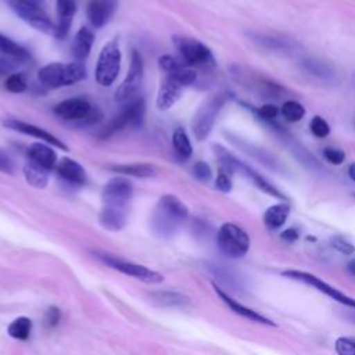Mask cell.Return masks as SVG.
<instances>
[{
	"label": "cell",
	"mask_w": 355,
	"mask_h": 355,
	"mask_svg": "<svg viewBox=\"0 0 355 355\" xmlns=\"http://www.w3.org/2000/svg\"><path fill=\"white\" fill-rule=\"evenodd\" d=\"M189 216L187 207L175 196H162L150 218V227L159 239L173 237Z\"/></svg>",
	"instance_id": "1"
},
{
	"label": "cell",
	"mask_w": 355,
	"mask_h": 355,
	"mask_svg": "<svg viewBox=\"0 0 355 355\" xmlns=\"http://www.w3.org/2000/svg\"><path fill=\"white\" fill-rule=\"evenodd\" d=\"M39 82L49 89L71 86L86 78V68L82 62H51L37 72Z\"/></svg>",
	"instance_id": "2"
},
{
	"label": "cell",
	"mask_w": 355,
	"mask_h": 355,
	"mask_svg": "<svg viewBox=\"0 0 355 355\" xmlns=\"http://www.w3.org/2000/svg\"><path fill=\"white\" fill-rule=\"evenodd\" d=\"M227 100H229V93H225V92L215 93L214 96L207 98L202 103V105L197 110L191 122L193 133L197 140L201 141L209 135L218 118V114L220 112V110L223 108Z\"/></svg>",
	"instance_id": "3"
},
{
	"label": "cell",
	"mask_w": 355,
	"mask_h": 355,
	"mask_svg": "<svg viewBox=\"0 0 355 355\" xmlns=\"http://www.w3.org/2000/svg\"><path fill=\"white\" fill-rule=\"evenodd\" d=\"M173 44L180 54V58L187 67H200L211 69L215 67V58L211 50L197 39L173 36Z\"/></svg>",
	"instance_id": "4"
},
{
	"label": "cell",
	"mask_w": 355,
	"mask_h": 355,
	"mask_svg": "<svg viewBox=\"0 0 355 355\" xmlns=\"http://www.w3.org/2000/svg\"><path fill=\"white\" fill-rule=\"evenodd\" d=\"M218 247L229 258H241L250 250V236L236 223H223L216 236Z\"/></svg>",
	"instance_id": "5"
},
{
	"label": "cell",
	"mask_w": 355,
	"mask_h": 355,
	"mask_svg": "<svg viewBox=\"0 0 355 355\" xmlns=\"http://www.w3.org/2000/svg\"><path fill=\"white\" fill-rule=\"evenodd\" d=\"M121 49L116 39L107 42L97 58L96 80L101 86H110L116 79L121 69Z\"/></svg>",
	"instance_id": "6"
},
{
	"label": "cell",
	"mask_w": 355,
	"mask_h": 355,
	"mask_svg": "<svg viewBox=\"0 0 355 355\" xmlns=\"http://www.w3.org/2000/svg\"><path fill=\"white\" fill-rule=\"evenodd\" d=\"M11 10L25 22L35 29L44 33H54L55 26L53 25L49 15L39 6L37 0H6Z\"/></svg>",
	"instance_id": "7"
},
{
	"label": "cell",
	"mask_w": 355,
	"mask_h": 355,
	"mask_svg": "<svg viewBox=\"0 0 355 355\" xmlns=\"http://www.w3.org/2000/svg\"><path fill=\"white\" fill-rule=\"evenodd\" d=\"M96 257L104 262L105 265H108L110 268L123 273V275H128V276H132L135 279H139L144 283H151V284H155V283H161L164 280L162 275L155 272V270H151L143 265H139V263H135L132 261H126V259H121L112 254H107V252H96Z\"/></svg>",
	"instance_id": "8"
},
{
	"label": "cell",
	"mask_w": 355,
	"mask_h": 355,
	"mask_svg": "<svg viewBox=\"0 0 355 355\" xmlns=\"http://www.w3.org/2000/svg\"><path fill=\"white\" fill-rule=\"evenodd\" d=\"M283 276L288 277V279H293V280H297V282H302L308 286H312L313 288H316L318 291L326 294L329 298L351 308V309H355V298L354 297H349L345 293L340 291L338 288L330 286L329 283L323 282L320 277L309 273V272H304V270H297V269H290V270H283L282 272Z\"/></svg>",
	"instance_id": "9"
},
{
	"label": "cell",
	"mask_w": 355,
	"mask_h": 355,
	"mask_svg": "<svg viewBox=\"0 0 355 355\" xmlns=\"http://www.w3.org/2000/svg\"><path fill=\"white\" fill-rule=\"evenodd\" d=\"M133 196V186L132 183L122 176H116L110 179L101 193L103 207L126 211L129 201Z\"/></svg>",
	"instance_id": "10"
},
{
	"label": "cell",
	"mask_w": 355,
	"mask_h": 355,
	"mask_svg": "<svg viewBox=\"0 0 355 355\" xmlns=\"http://www.w3.org/2000/svg\"><path fill=\"white\" fill-rule=\"evenodd\" d=\"M144 111H146V104L143 101V98H136L132 100L126 108L118 114L100 133L98 136L105 139L110 137L118 132H121L122 129H125L126 126H140L143 119H144Z\"/></svg>",
	"instance_id": "11"
},
{
	"label": "cell",
	"mask_w": 355,
	"mask_h": 355,
	"mask_svg": "<svg viewBox=\"0 0 355 355\" xmlns=\"http://www.w3.org/2000/svg\"><path fill=\"white\" fill-rule=\"evenodd\" d=\"M143 76H144V67H143L141 55L136 50H133L130 55L129 71L115 92V100L121 104L130 103L141 86Z\"/></svg>",
	"instance_id": "12"
},
{
	"label": "cell",
	"mask_w": 355,
	"mask_h": 355,
	"mask_svg": "<svg viewBox=\"0 0 355 355\" xmlns=\"http://www.w3.org/2000/svg\"><path fill=\"white\" fill-rule=\"evenodd\" d=\"M4 126L12 129V130H17V132H21L24 135H29V136H33L50 146H54L57 148H61L64 151L68 150V147L58 139L55 137L54 135H51L50 132L44 130L43 128L40 126H36L33 123H28V122H24V121H19V119H14V118H8V119H4L3 121Z\"/></svg>",
	"instance_id": "13"
},
{
	"label": "cell",
	"mask_w": 355,
	"mask_h": 355,
	"mask_svg": "<svg viewBox=\"0 0 355 355\" xmlns=\"http://www.w3.org/2000/svg\"><path fill=\"white\" fill-rule=\"evenodd\" d=\"M54 114L67 121H82L93 114L92 104L85 98H68L54 107Z\"/></svg>",
	"instance_id": "14"
},
{
	"label": "cell",
	"mask_w": 355,
	"mask_h": 355,
	"mask_svg": "<svg viewBox=\"0 0 355 355\" xmlns=\"http://www.w3.org/2000/svg\"><path fill=\"white\" fill-rule=\"evenodd\" d=\"M183 87L184 86L179 83L175 78H172L171 75H166L158 89V94L155 100L157 108L161 111H166L172 108L180 98Z\"/></svg>",
	"instance_id": "15"
},
{
	"label": "cell",
	"mask_w": 355,
	"mask_h": 355,
	"mask_svg": "<svg viewBox=\"0 0 355 355\" xmlns=\"http://www.w3.org/2000/svg\"><path fill=\"white\" fill-rule=\"evenodd\" d=\"M212 287H214L215 293L218 294V297H219L234 313H237V315H240V316H243V318H245V319H248V320H251V322H255V323H262V324H268V326H276V323L272 322L270 319H268L266 316L258 313L257 311H254V309H251V308H248V306L240 304L237 300L232 298L227 293H225V291H223L220 287H218L215 283H212Z\"/></svg>",
	"instance_id": "16"
},
{
	"label": "cell",
	"mask_w": 355,
	"mask_h": 355,
	"mask_svg": "<svg viewBox=\"0 0 355 355\" xmlns=\"http://www.w3.org/2000/svg\"><path fill=\"white\" fill-rule=\"evenodd\" d=\"M116 10V0H90L87 4V18L94 28L104 26Z\"/></svg>",
	"instance_id": "17"
},
{
	"label": "cell",
	"mask_w": 355,
	"mask_h": 355,
	"mask_svg": "<svg viewBox=\"0 0 355 355\" xmlns=\"http://www.w3.org/2000/svg\"><path fill=\"white\" fill-rule=\"evenodd\" d=\"M55 10H57V25H55L54 35L58 39H65L69 32L73 15L76 12V3L75 0H57Z\"/></svg>",
	"instance_id": "18"
},
{
	"label": "cell",
	"mask_w": 355,
	"mask_h": 355,
	"mask_svg": "<svg viewBox=\"0 0 355 355\" xmlns=\"http://www.w3.org/2000/svg\"><path fill=\"white\" fill-rule=\"evenodd\" d=\"M251 39L261 46L262 49H266L269 51H279V53H290L297 49V43L293 39L280 37L275 35L268 33H252Z\"/></svg>",
	"instance_id": "19"
},
{
	"label": "cell",
	"mask_w": 355,
	"mask_h": 355,
	"mask_svg": "<svg viewBox=\"0 0 355 355\" xmlns=\"http://www.w3.org/2000/svg\"><path fill=\"white\" fill-rule=\"evenodd\" d=\"M26 154H28V158L31 161L39 164L40 166L46 168L47 171L54 168L55 164H57V154H55V151L51 148L50 144H47L44 141L32 143L28 147Z\"/></svg>",
	"instance_id": "20"
},
{
	"label": "cell",
	"mask_w": 355,
	"mask_h": 355,
	"mask_svg": "<svg viewBox=\"0 0 355 355\" xmlns=\"http://www.w3.org/2000/svg\"><path fill=\"white\" fill-rule=\"evenodd\" d=\"M57 173L71 184L82 186L86 183V172L83 166L72 158H61L57 162Z\"/></svg>",
	"instance_id": "21"
},
{
	"label": "cell",
	"mask_w": 355,
	"mask_h": 355,
	"mask_svg": "<svg viewBox=\"0 0 355 355\" xmlns=\"http://www.w3.org/2000/svg\"><path fill=\"white\" fill-rule=\"evenodd\" d=\"M93 42H94V33H93V31L90 28L82 26L76 32V35H75V37L72 40L71 49H72L73 57L79 62L89 55V53L92 50V46H93Z\"/></svg>",
	"instance_id": "22"
},
{
	"label": "cell",
	"mask_w": 355,
	"mask_h": 355,
	"mask_svg": "<svg viewBox=\"0 0 355 355\" xmlns=\"http://www.w3.org/2000/svg\"><path fill=\"white\" fill-rule=\"evenodd\" d=\"M290 215V205L287 202H279L270 205L263 214V223L269 230L282 227Z\"/></svg>",
	"instance_id": "23"
},
{
	"label": "cell",
	"mask_w": 355,
	"mask_h": 355,
	"mask_svg": "<svg viewBox=\"0 0 355 355\" xmlns=\"http://www.w3.org/2000/svg\"><path fill=\"white\" fill-rule=\"evenodd\" d=\"M98 222L105 230L118 232L126 223V211L103 207L100 211V215H98Z\"/></svg>",
	"instance_id": "24"
},
{
	"label": "cell",
	"mask_w": 355,
	"mask_h": 355,
	"mask_svg": "<svg viewBox=\"0 0 355 355\" xmlns=\"http://www.w3.org/2000/svg\"><path fill=\"white\" fill-rule=\"evenodd\" d=\"M301 68L306 73H309L318 79H323V80H331V79H334V75H336L334 69L327 62L318 60V58H312V57L304 58L301 61Z\"/></svg>",
	"instance_id": "25"
},
{
	"label": "cell",
	"mask_w": 355,
	"mask_h": 355,
	"mask_svg": "<svg viewBox=\"0 0 355 355\" xmlns=\"http://www.w3.org/2000/svg\"><path fill=\"white\" fill-rule=\"evenodd\" d=\"M24 176L28 184L36 189H43L49 183V171L31 159L24 166Z\"/></svg>",
	"instance_id": "26"
},
{
	"label": "cell",
	"mask_w": 355,
	"mask_h": 355,
	"mask_svg": "<svg viewBox=\"0 0 355 355\" xmlns=\"http://www.w3.org/2000/svg\"><path fill=\"white\" fill-rule=\"evenodd\" d=\"M240 171H241L245 176H248V178L252 180V183H254L259 190H262L263 193H266V194H269V196H272V197L280 198V200H286V196H284L279 189H276L270 182H268L263 176H261L259 173H257V172H255L252 168H250L248 165L241 164Z\"/></svg>",
	"instance_id": "27"
},
{
	"label": "cell",
	"mask_w": 355,
	"mask_h": 355,
	"mask_svg": "<svg viewBox=\"0 0 355 355\" xmlns=\"http://www.w3.org/2000/svg\"><path fill=\"white\" fill-rule=\"evenodd\" d=\"M111 171L135 176V178H153L155 176V168L150 164H121V165H111L108 166Z\"/></svg>",
	"instance_id": "28"
},
{
	"label": "cell",
	"mask_w": 355,
	"mask_h": 355,
	"mask_svg": "<svg viewBox=\"0 0 355 355\" xmlns=\"http://www.w3.org/2000/svg\"><path fill=\"white\" fill-rule=\"evenodd\" d=\"M214 151H215V155L219 161V169L225 171L226 173L232 175L237 171H240V166L243 162H240L232 153H229L225 147L219 146V144H215L214 146Z\"/></svg>",
	"instance_id": "29"
},
{
	"label": "cell",
	"mask_w": 355,
	"mask_h": 355,
	"mask_svg": "<svg viewBox=\"0 0 355 355\" xmlns=\"http://www.w3.org/2000/svg\"><path fill=\"white\" fill-rule=\"evenodd\" d=\"M31 331H32V320L26 316H19L14 319L7 327L8 336L19 341H26L31 336Z\"/></svg>",
	"instance_id": "30"
},
{
	"label": "cell",
	"mask_w": 355,
	"mask_h": 355,
	"mask_svg": "<svg viewBox=\"0 0 355 355\" xmlns=\"http://www.w3.org/2000/svg\"><path fill=\"white\" fill-rule=\"evenodd\" d=\"M151 297L157 304L164 306H184L190 302L184 294L178 291H155Z\"/></svg>",
	"instance_id": "31"
},
{
	"label": "cell",
	"mask_w": 355,
	"mask_h": 355,
	"mask_svg": "<svg viewBox=\"0 0 355 355\" xmlns=\"http://www.w3.org/2000/svg\"><path fill=\"white\" fill-rule=\"evenodd\" d=\"M172 143H173V148L178 153V155L183 159H187L191 157L193 153V147L190 143V139L186 133V130L183 128H178L175 129L173 135H172Z\"/></svg>",
	"instance_id": "32"
},
{
	"label": "cell",
	"mask_w": 355,
	"mask_h": 355,
	"mask_svg": "<svg viewBox=\"0 0 355 355\" xmlns=\"http://www.w3.org/2000/svg\"><path fill=\"white\" fill-rule=\"evenodd\" d=\"M0 51L14 60H26L29 57L28 51L22 46H19L3 33H0Z\"/></svg>",
	"instance_id": "33"
},
{
	"label": "cell",
	"mask_w": 355,
	"mask_h": 355,
	"mask_svg": "<svg viewBox=\"0 0 355 355\" xmlns=\"http://www.w3.org/2000/svg\"><path fill=\"white\" fill-rule=\"evenodd\" d=\"M282 115L288 121V122H298L304 118L305 115V108L302 104H300L295 100H288L286 103H283L282 108H280Z\"/></svg>",
	"instance_id": "34"
},
{
	"label": "cell",
	"mask_w": 355,
	"mask_h": 355,
	"mask_svg": "<svg viewBox=\"0 0 355 355\" xmlns=\"http://www.w3.org/2000/svg\"><path fill=\"white\" fill-rule=\"evenodd\" d=\"M309 129H311L312 135L316 136V137H319V139H323V137L329 136V133H330V126H329V123L326 122V119H323V118L319 116V115H315V116L311 119Z\"/></svg>",
	"instance_id": "35"
},
{
	"label": "cell",
	"mask_w": 355,
	"mask_h": 355,
	"mask_svg": "<svg viewBox=\"0 0 355 355\" xmlns=\"http://www.w3.org/2000/svg\"><path fill=\"white\" fill-rule=\"evenodd\" d=\"M334 349L338 355H355V338L338 337L334 341Z\"/></svg>",
	"instance_id": "36"
},
{
	"label": "cell",
	"mask_w": 355,
	"mask_h": 355,
	"mask_svg": "<svg viewBox=\"0 0 355 355\" xmlns=\"http://www.w3.org/2000/svg\"><path fill=\"white\" fill-rule=\"evenodd\" d=\"M4 87L11 93H22L26 89V82L21 73H11L7 76Z\"/></svg>",
	"instance_id": "37"
},
{
	"label": "cell",
	"mask_w": 355,
	"mask_h": 355,
	"mask_svg": "<svg viewBox=\"0 0 355 355\" xmlns=\"http://www.w3.org/2000/svg\"><path fill=\"white\" fill-rule=\"evenodd\" d=\"M330 243H331L333 248H336L338 252H341L344 255H352L355 252L354 244H351L347 239H344L341 236H333Z\"/></svg>",
	"instance_id": "38"
},
{
	"label": "cell",
	"mask_w": 355,
	"mask_h": 355,
	"mask_svg": "<svg viewBox=\"0 0 355 355\" xmlns=\"http://www.w3.org/2000/svg\"><path fill=\"white\" fill-rule=\"evenodd\" d=\"M158 65L161 67L162 71H165L166 73H171L173 71H176L178 68H180L182 65H184L183 62H179L175 57L169 55V54H165V55H161L158 58Z\"/></svg>",
	"instance_id": "39"
},
{
	"label": "cell",
	"mask_w": 355,
	"mask_h": 355,
	"mask_svg": "<svg viewBox=\"0 0 355 355\" xmlns=\"http://www.w3.org/2000/svg\"><path fill=\"white\" fill-rule=\"evenodd\" d=\"M60 319H61V311L57 306H50L44 312L43 323L47 329H53L60 323Z\"/></svg>",
	"instance_id": "40"
},
{
	"label": "cell",
	"mask_w": 355,
	"mask_h": 355,
	"mask_svg": "<svg viewBox=\"0 0 355 355\" xmlns=\"http://www.w3.org/2000/svg\"><path fill=\"white\" fill-rule=\"evenodd\" d=\"M193 173L194 176L201 180V182H208L212 176V171L209 168V165L204 161H197L193 166Z\"/></svg>",
	"instance_id": "41"
},
{
	"label": "cell",
	"mask_w": 355,
	"mask_h": 355,
	"mask_svg": "<svg viewBox=\"0 0 355 355\" xmlns=\"http://www.w3.org/2000/svg\"><path fill=\"white\" fill-rule=\"evenodd\" d=\"M323 157L326 158V161H329L333 165H340L345 159L344 151L340 148H333V147H326L323 150Z\"/></svg>",
	"instance_id": "42"
},
{
	"label": "cell",
	"mask_w": 355,
	"mask_h": 355,
	"mask_svg": "<svg viewBox=\"0 0 355 355\" xmlns=\"http://www.w3.org/2000/svg\"><path fill=\"white\" fill-rule=\"evenodd\" d=\"M279 112H280V110L275 104H263L257 110L258 116L265 121H273L279 115Z\"/></svg>",
	"instance_id": "43"
},
{
	"label": "cell",
	"mask_w": 355,
	"mask_h": 355,
	"mask_svg": "<svg viewBox=\"0 0 355 355\" xmlns=\"http://www.w3.org/2000/svg\"><path fill=\"white\" fill-rule=\"evenodd\" d=\"M215 187L222 191V193H229L232 190V180H230V175L226 173L225 171L219 169V173L216 176L215 180Z\"/></svg>",
	"instance_id": "44"
},
{
	"label": "cell",
	"mask_w": 355,
	"mask_h": 355,
	"mask_svg": "<svg viewBox=\"0 0 355 355\" xmlns=\"http://www.w3.org/2000/svg\"><path fill=\"white\" fill-rule=\"evenodd\" d=\"M17 60L14 58H0V76L11 75L17 68Z\"/></svg>",
	"instance_id": "45"
},
{
	"label": "cell",
	"mask_w": 355,
	"mask_h": 355,
	"mask_svg": "<svg viewBox=\"0 0 355 355\" xmlns=\"http://www.w3.org/2000/svg\"><path fill=\"white\" fill-rule=\"evenodd\" d=\"M12 169H14V166H12L11 158L0 148V171L6 172V173H11Z\"/></svg>",
	"instance_id": "46"
},
{
	"label": "cell",
	"mask_w": 355,
	"mask_h": 355,
	"mask_svg": "<svg viewBox=\"0 0 355 355\" xmlns=\"http://www.w3.org/2000/svg\"><path fill=\"white\" fill-rule=\"evenodd\" d=\"M280 239L284 240V241H288V243H293L298 239V232L295 227H288L286 229L284 232L280 233Z\"/></svg>",
	"instance_id": "47"
},
{
	"label": "cell",
	"mask_w": 355,
	"mask_h": 355,
	"mask_svg": "<svg viewBox=\"0 0 355 355\" xmlns=\"http://www.w3.org/2000/svg\"><path fill=\"white\" fill-rule=\"evenodd\" d=\"M347 272H348L351 276H355V259H351V261L347 263Z\"/></svg>",
	"instance_id": "48"
},
{
	"label": "cell",
	"mask_w": 355,
	"mask_h": 355,
	"mask_svg": "<svg viewBox=\"0 0 355 355\" xmlns=\"http://www.w3.org/2000/svg\"><path fill=\"white\" fill-rule=\"evenodd\" d=\"M348 175H349V178L355 182V162H352V164L348 166Z\"/></svg>",
	"instance_id": "49"
},
{
	"label": "cell",
	"mask_w": 355,
	"mask_h": 355,
	"mask_svg": "<svg viewBox=\"0 0 355 355\" xmlns=\"http://www.w3.org/2000/svg\"><path fill=\"white\" fill-rule=\"evenodd\" d=\"M347 316H348V319H349L352 323H355V309H352L351 313H348Z\"/></svg>",
	"instance_id": "50"
}]
</instances>
